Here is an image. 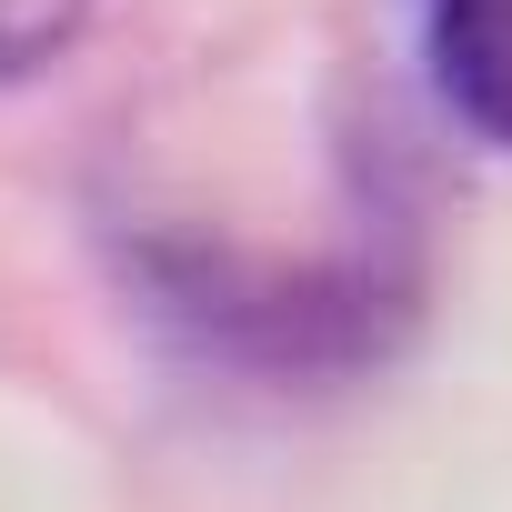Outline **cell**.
I'll list each match as a JSON object with an SVG mask.
<instances>
[{
  "label": "cell",
  "mask_w": 512,
  "mask_h": 512,
  "mask_svg": "<svg viewBox=\"0 0 512 512\" xmlns=\"http://www.w3.org/2000/svg\"><path fill=\"white\" fill-rule=\"evenodd\" d=\"M422 51L452 121L512 151V0H422Z\"/></svg>",
  "instance_id": "obj_1"
}]
</instances>
